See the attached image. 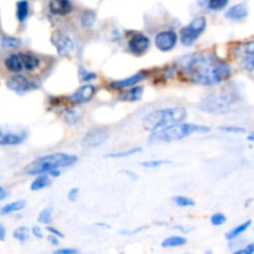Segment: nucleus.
Here are the masks:
<instances>
[{"label": "nucleus", "instance_id": "obj_1", "mask_svg": "<svg viewBox=\"0 0 254 254\" xmlns=\"http://www.w3.org/2000/svg\"><path fill=\"white\" fill-rule=\"evenodd\" d=\"M178 64L189 81L200 86H216L225 82L232 74L230 64L212 52L186 55L179 60Z\"/></svg>", "mask_w": 254, "mask_h": 254}, {"label": "nucleus", "instance_id": "obj_2", "mask_svg": "<svg viewBox=\"0 0 254 254\" xmlns=\"http://www.w3.org/2000/svg\"><path fill=\"white\" fill-rule=\"evenodd\" d=\"M188 117V111L184 107H169L158 109L146 114L143 118V128L148 131L165 128L173 124L181 123Z\"/></svg>", "mask_w": 254, "mask_h": 254}, {"label": "nucleus", "instance_id": "obj_3", "mask_svg": "<svg viewBox=\"0 0 254 254\" xmlns=\"http://www.w3.org/2000/svg\"><path fill=\"white\" fill-rule=\"evenodd\" d=\"M78 161V158L71 154L56 153L42 155L35 159L26 168V173L30 175H39V174H49L50 171L61 170V169L69 168Z\"/></svg>", "mask_w": 254, "mask_h": 254}, {"label": "nucleus", "instance_id": "obj_4", "mask_svg": "<svg viewBox=\"0 0 254 254\" xmlns=\"http://www.w3.org/2000/svg\"><path fill=\"white\" fill-rule=\"evenodd\" d=\"M210 128L205 126H196V124L190 123H176L173 126L165 127V128L156 129L151 131L149 140L151 143H159V141H175L181 140V139L188 138L189 135L195 133H207Z\"/></svg>", "mask_w": 254, "mask_h": 254}, {"label": "nucleus", "instance_id": "obj_5", "mask_svg": "<svg viewBox=\"0 0 254 254\" xmlns=\"http://www.w3.org/2000/svg\"><path fill=\"white\" fill-rule=\"evenodd\" d=\"M238 106L236 96L225 92H218L206 96L201 101L200 109L211 114H227L235 111Z\"/></svg>", "mask_w": 254, "mask_h": 254}, {"label": "nucleus", "instance_id": "obj_6", "mask_svg": "<svg viewBox=\"0 0 254 254\" xmlns=\"http://www.w3.org/2000/svg\"><path fill=\"white\" fill-rule=\"evenodd\" d=\"M206 17L197 16L192 20L189 25L183 27L180 31V41L184 46H191L198 37L202 35L206 29Z\"/></svg>", "mask_w": 254, "mask_h": 254}, {"label": "nucleus", "instance_id": "obj_7", "mask_svg": "<svg viewBox=\"0 0 254 254\" xmlns=\"http://www.w3.org/2000/svg\"><path fill=\"white\" fill-rule=\"evenodd\" d=\"M236 56L243 69L252 72L254 68V42L250 41L238 46L236 49Z\"/></svg>", "mask_w": 254, "mask_h": 254}, {"label": "nucleus", "instance_id": "obj_8", "mask_svg": "<svg viewBox=\"0 0 254 254\" xmlns=\"http://www.w3.org/2000/svg\"><path fill=\"white\" fill-rule=\"evenodd\" d=\"M7 88L11 89L12 92L17 94H25L30 91H34L37 88L36 84L27 78L26 76H22L20 73H15L14 76L10 77L6 81Z\"/></svg>", "mask_w": 254, "mask_h": 254}, {"label": "nucleus", "instance_id": "obj_9", "mask_svg": "<svg viewBox=\"0 0 254 254\" xmlns=\"http://www.w3.org/2000/svg\"><path fill=\"white\" fill-rule=\"evenodd\" d=\"M109 139V131L103 128L92 129L84 135L82 140V146L84 149H96L103 145Z\"/></svg>", "mask_w": 254, "mask_h": 254}, {"label": "nucleus", "instance_id": "obj_10", "mask_svg": "<svg viewBox=\"0 0 254 254\" xmlns=\"http://www.w3.org/2000/svg\"><path fill=\"white\" fill-rule=\"evenodd\" d=\"M51 41L52 44H54V46L56 47L60 56H69V55L74 51V47H76L73 40H72L68 35H66L64 32L61 31L55 32V34L52 35Z\"/></svg>", "mask_w": 254, "mask_h": 254}, {"label": "nucleus", "instance_id": "obj_11", "mask_svg": "<svg viewBox=\"0 0 254 254\" xmlns=\"http://www.w3.org/2000/svg\"><path fill=\"white\" fill-rule=\"evenodd\" d=\"M128 47L130 52L135 56H143L150 47V40L146 35L140 34V32H135L133 36L129 39Z\"/></svg>", "mask_w": 254, "mask_h": 254}, {"label": "nucleus", "instance_id": "obj_12", "mask_svg": "<svg viewBox=\"0 0 254 254\" xmlns=\"http://www.w3.org/2000/svg\"><path fill=\"white\" fill-rule=\"evenodd\" d=\"M178 35L173 30H165V31L159 32L155 36V46L160 51L168 52L171 51L178 44Z\"/></svg>", "mask_w": 254, "mask_h": 254}, {"label": "nucleus", "instance_id": "obj_13", "mask_svg": "<svg viewBox=\"0 0 254 254\" xmlns=\"http://www.w3.org/2000/svg\"><path fill=\"white\" fill-rule=\"evenodd\" d=\"M94 93H96V87L92 86V84H83V86L79 87L74 93H72L71 96H68V101L71 102L72 104H76V106H79V104H84L87 102L91 101L93 98Z\"/></svg>", "mask_w": 254, "mask_h": 254}, {"label": "nucleus", "instance_id": "obj_14", "mask_svg": "<svg viewBox=\"0 0 254 254\" xmlns=\"http://www.w3.org/2000/svg\"><path fill=\"white\" fill-rule=\"evenodd\" d=\"M26 139V131L5 130L0 127V145H19Z\"/></svg>", "mask_w": 254, "mask_h": 254}, {"label": "nucleus", "instance_id": "obj_15", "mask_svg": "<svg viewBox=\"0 0 254 254\" xmlns=\"http://www.w3.org/2000/svg\"><path fill=\"white\" fill-rule=\"evenodd\" d=\"M146 77V72L140 71L138 73L133 74L130 77H127L124 79H119V81H114L111 83L112 88H116V89H127V88H130V87L136 86L138 83H140L144 78Z\"/></svg>", "mask_w": 254, "mask_h": 254}, {"label": "nucleus", "instance_id": "obj_16", "mask_svg": "<svg viewBox=\"0 0 254 254\" xmlns=\"http://www.w3.org/2000/svg\"><path fill=\"white\" fill-rule=\"evenodd\" d=\"M50 11L57 16H66L72 11L73 6L69 0H50L49 1Z\"/></svg>", "mask_w": 254, "mask_h": 254}, {"label": "nucleus", "instance_id": "obj_17", "mask_svg": "<svg viewBox=\"0 0 254 254\" xmlns=\"http://www.w3.org/2000/svg\"><path fill=\"white\" fill-rule=\"evenodd\" d=\"M248 14H250L248 6L246 4H243V2H241V4H236L233 5V6H231L230 9L226 11L225 16L230 20H236V21H238V20L246 19V17L248 16Z\"/></svg>", "mask_w": 254, "mask_h": 254}, {"label": "nucleus", "instance_id": "obj_18", "mask_svg": "<svg viewBox=\"0 0 254 254\" xmlns=\"http://www.w3.org/2000/svg\"><path fill=\"white\" fill-rule=\"evenodd\" d=\"M4 64L7 71L12 72V73H20L21 71H24V66H22L20 54H12L10 56H7Z\"/></svg>", "mask_w": 254, "mask_h": 254}, {"label": "nucleus", "instance_id": "obj_19", "mask_svg": "<svg viewBox=\"0 0 254 254\" xmlns=\"http://www.w3.org/2000/svg\"><path fill=\"white\" fill-rule=\"evenodd\" d=\"M128 89V88H127ZM144 93V88L141 86H133L128 89V91H124L123 93L119 94V98L122 101H127V102H136L140 101L141 97H143Z\"/></svg>", "mask_w": 254, "mask_h": 254}, {"label": "nucleus", "instance_id": "obj_20", "mask_svg": "<svg viewBox=\"0 0 254 254\" xmlns=\"http://www.w3.org/2000/svg\"><path fill=\"white\" fill-rule=\"evenodd\" d=\"M24 69L31 72L40 66V59L32 54H20Z\"/></svg>", "mask_w": 254, "mask_h": 254}, {"label": "nucleus", "instance_id": "obj_21", "mask_svg": "<svg viewBox=\"0 0 254 254\" xmlns=\"http://www.w3.org/2000/svg\"><path fill=\"white\" fill-rule=\"evenodd\" d=\"M50 184H51V179L47 174H39L36 179L31 183V188L30 189H31V191H40L42 189L47 188Z\"/></svg>", "mask_w": 254, "mask_h": 254}, {"label": "nucleus", "instance_id": "obj_22", "mask_svg": "<svg viewBox=\"0 0 254 254\" xmlns=\"http://www.w3.org/2000/svg\"><path fill=\"white\" fill-rule=\"evenodd\" d=\"M30 5L27 0H20L16 4V17L20 22H24L29 16Z\"/></svg>", "mask_w": 254, "mask_h": 254}, {"label": "nucleus", "instance_id": "obj_23", "mask_svg": "<svg viewBox=\"0 0 254 254\" xmlns=\"http://www.w3.org/2000/svg\"><path fill=\"white\" fill-rule=\"evenodd\" d=\"M25 207H26V201H24V200L15 201V202L7 203V205H5L4 207H1L0 213H1V215H9V213L17 212V211L24 210Z\"/></svg>", "mask_w": 254, "mask_h": 254}, {"label": "nucleus", "instance_id": "obj_24", "mask_svg": "<svg viewBox=\"0 0 254 254\" xmlns=\"http://www.w3.org/2000/svg\"><path fill=\"white\" fill-rule=\"evenodd\" d=\"M81 113H79L76 108L66 109V112H64V121L66 122V124H68V126L71 127L76 126V124L81 121Z\"/></svg>", "mask_w": 254, "mask_h": 254}, {"label": "nucleus", "instance_id": "obj_25", "mask_svg": "<svg viewBox=\"0 0 254 254\" xmlns=\"http://www.w3.org/2000/svg\"><path fill=\"white\" fill-rule=\"evenodd\" d=\"M188 243V240L184 237H180V236H171V237L166 238V240L163 241L161 246L165 248H171V247H180V246H184Z\"/></svg>", "mask_w": 254, "mask_h": 254}, {"label": "nucleus", "instance_id": "obj_26", "mask_svg": "<svg viewBox=\"0 0 254 254\" xmlns=\"http://www.w3.org/2000/svg\"><path fill=\"white\" fill-rule=\"evenodd\" d=\"M143 151V149L140 148V146H136V148H131V149H128V150H123V151H117V153H111V154H107V155H104V158H108V159H121V158H128V156H131L134 155V154L136 153H141Z\"/></svg>", "mask_w": 254, "mask_h": 254}, {"label": "nucleus", "instance_id": "obj_27", "mask_svg": "<svg viewBox=\"0 0 254 254\" xmlns=\"http://www.w3.org/2000/svg\"><path fill=\"white\" fill-rule=\"evenodd\" d=\"M251 225H252V221H247V222H245V223H242V225L237 226V227H235L233 230H231L230 232L226 235V238H227L228 241L235 240L236 237H238L240 235H242L245 231H247L248 228L251 227Z\"/></svg>", "mask_w": 254, "mask_h": 254}, {"label": "nucleus", "instance_id": "obj_28", "mask_svg": "<svg viewBox=\"0 0 254 254\" xmlns=\"http://www.w3.org/2000/svg\"><path fill=\"white\" fill-rule=\"evenodd\" d=\"M96 19H97L96 12L92 11V10H87V11L83 12V15H82V17H81L82 26L89 29V27H92L94 25Z\"/></svg>", "mask_w": 254, "mask_h": 254}, {"label": "nucleus", "instance_id": "obj_29", "mask_svg": "<svg viewBox=\"0 0 254 254\" xmlns=\"http://www.w3.org/2000/svg\"><path fill=\"white\" fill-rule=\"evenodd\" d=\"M2 46L6 47V49L14 50L17 49V47L21 45V40L17 39V37H12V36H4L1 40Z\"/></svg>", "mask_w": 254, "mask_h": 254}, {"label": "nucleus", "instance_id": "obj_30", "mask_svg": "<svg viewBox=\"0 0 254 254\" xmlns=\"http://www.w3.org/2000/svg\"><path fill=\"white\" fill-rule=\"evenodd\" d=\"M12 236H14V238H16L17 241H20V242H26L30 237V232L26 227H17L16 230L14 231V233H12Z\"/></svg>", "mask_w": 254, "mask_h": 254}, {"label": "nucleus", "instance_id": "obj_31", "mask_svg": "<svg viewBox=\"0 0 254 254\" xmlns=\"http://www.w3.org/2000/svg\"><path fill=\"white\" fill-rule=\"evenodd\" d=\"M228 1L230 0H208V9L212 10V11H218V10L225 9L227 6Z\"/></svg>", "mask_w": 254, "mask_h": 254}, {"label": "nucleus", "instance_id": "obj_32", "mask_svg": "<svg viewBox=\"0 0 254 254\" xmlns=\"http://www.w3.org/2000/svg\"><path fill=\"white\" fill-rule=\"evenodd\" d=\"M78 74H79V79H81L82 82H86V83L89 81H94V79L97 78V74L94 73V72L88 71V69L83 68V67H79Z\"/></svg>", "mask_w": 254, "mask_h": 254}, {"label": "nucleus", "instance_id": "obj_33", "mask_svg": "<svg viewBox=\"0 0 254 254\" xmlns=\"http://www.w3.org/2000/svg\"><path fill=\"white\" fill-rule=\"evenodd\" d=\"M174 202H175L179 207H191V206L195 205V201L186 197V196H175V197H174Z\"/></svg>", "mask_w": 254, "mask_h": 254}, {"label": "nucleus", "instance_id": "obj_34", "mask_svg": "<svg viewBox=\"0 0 254 254\" xmlns=\"http://www.w3.org/2000/svg\"><path fill=\"white\" fill-rule=\"evenodd\" d=\"M51 221H52V208L47 207L45 208V210H42L39 216V222L44 223V225H49V223H51Z\"/></svg>", "mask_w": 254, "mask_h": 254}, {"label": "nucleus", "instance_id": "obj_35", "mask_svg": "<svg viewBox=\"0 0 254 254\" xmlns=\"http://www.w3.org/2000/svg\"><path fill=\"white\" fill-rule=\"evenodd\" d=\"M166 164H170V161L169 160H146V161H143L141 163V165L144 166V168H148V169H154V168H159V166H163V165H166Z\"/></svg>", "mask_w": 254, "mask_h": 254}, {"label": "nucleus", "instance_id": "obj_36", "mask_svg": "<svg viewBox=\"0 0 254 254\" xmlns=\"http://www.w3.org/2000/svg\"><path fill=\"white\" fill-rule=\"evenodd\" d=\"M226 216L223 213H215V215L211 216V223L213 226H221L226 222Z\"/></svg>", "mask_w": 254, "mask_h": 254}, {"label": "nucleus", "instance_id": "obj_37", "mask_svg": "<svg viewBox=\"0 0 254 254\" xmlns=\"http://www.w3.org/2000/svg\"><path fill=\"white\" fill-rule=\"evenodd\" d=\"M220 130L226 131V133H237V134L246 133V129L241 128V127H221Z\"/></svg>", "mask_w": 254, "mask_h": 254}, {"label": "nucleus", "instance_id": "obj_38", "mask_svg": "<svg viewBox=\"0 0 254 254\" xmlns=\"http://www.w3.org/2000/svg\"><path fill=\"white\" fill-rule=\"evenodd\" d=\"M254 253V245L253 243H251V245H248L247 247L242 248V250L237 251V252H235L233 254H253Z\"/></svg>", "mask_w": 254, "mask_h": 254}, {"label": "nucleus", "instance_id": "obj_39", "mask_svg": "<svg viewBox=\"0 0 254 254\" xmlns=\"http://www.w3.org/2000/svg\"><path fill=\"white\" fill-rule=\"evenodd\" d=\"M78 192H79L78 188L71 189V190H69V192H68V200L69 201H76L77 197H78Z\"/></svg>", "mask_w": 254, "mask_h": 254}, {"label": "nucleus", "instance_id": "obj_40", "mask_svg": "<svg viewBox=\"0 0 254 254\" xmlns=\"http://www.w3.org/2000/svg\"><path fill=\"white\" fill-rule=\"evenodd\" d=\"M55 254H78V251L73 248H64V250L55 251Z\"/></svg>", "mask_w": 254, "mask_h": 254}, {"label": "nucleus", "instance_id": "obj_41", "mask_svg": "<svg viewBox=\"0 0 254 254\" xmlns=\"http://www.w3.org/2000/svg\"><path fill=\"white\" fill-rule=\"evenodd\" d=\"M47 231H49V232L51 233V235L56 236V237H60V238H64V233L60 232L59 230H56V228H54V227H47Z\"/></svg>", "mask_w": 254, "mask_h": 254}, {"label": "nucleus", "instance_id": "obj_42", "mask_svg": "<svg viewBox=\"0 0 254 254\" xmlns=\"http://www.w3.org/2000/svg\"><path fill=\"white\" fill-rule=\"evenodd\" d=\"M32 235H34L35 237H37V238L44 237V236H42L41 228H40L39 226H34V227H32Z\"/></svg>", "mask_w": 254, "mask_h": 254}, {"label": "nucleus", "instance_id": "obj_43", "mask_svg": "<svg viewBox=\"0 0 254 254\" xmlns=\"http://www.w3.org/2000/svg\"><path fill=\"white\" fill-rule=\"evenodd\" d=\"M47 240H49V241H50V243H52V245H54V246H57V245H59V238H57L56 236L50 235L49 237H47Z\"/></svg>", "mask_w": 254, "mask_h": 254}, {"label": "nucleus", "instance_id": "obj_44", "mask_svg": "<svg viewBox=\"0 0 254 254\" xmlns=\"http://www.w3.org/2000/svg\"><path fill=\"white\" fill-rule=\"evenodd\" d=\"M123 173L126 174V175H128L129 178L131 179V180H136V179H138V176H136V174H135V173H133V171L126 170V171H123Z\"/></svg>", "mask_w": 254, "mask_h": 254}, {"label": "nucleus", "instance_id": "obj_45", "mask_svg": "<svg viewBox=\"0 0 254 254\" xmlns=\"http://www.w3.org/2000/svg\"><path fill=\"white\" fill-rule=\"evenodd\" d=\"M5 233H6V231H5V227L2 225H0V241L4 240Z\"/></svg>", "mask_w": 254, "mask_h": 254}, {"label": "nucleus", "instance_id": "obj_46", "mask_svg": "<svg viewBox=\"0 0 254 254\" xmlns=\"http://www.w3.org/2000/svg\"><path fill=\"white\" fill-rule=\"evenodd\" d=\"M6 197V192H5V191H0V201L1 200H4V198Z\"/></svg>", "mask_w": 254, "mask_h": 254}, {"label": "nucleus", "instance_id": "obj_47", "mask_svg": "<svg viewBox=\"0 0 254 254\" xmlns=\"http://www.w3.org/2000/svg\"><path fill=\"white\" fill-rule=\"evenodd\" d=\"M248 140H251V141L254 140V134L253 133L250 134V136H248Z\"/></svg>", "mask_w": 254, "mask_h": 254}, {"label": "nucleus", "instance_id": "obj_48", "mask_svg": "<svg viewBox=\"0 0 254 254\" xmlns=\"http://www.w3.org/2000/svg\"><path fill=\"white\" fill-rule=\"evenodd\" d=\"M205 254H213V253H212V251H207Z\"/></svg>", "mask_w": 254, "mask_h": 254}, {"label": "nucleus", "instance_id": "obj_49", "mask_svg": "<svg viewBox=\"0 0 254 254\" xmlns=\"http://www.w3.org/2000/svg\"><path fill=\"white\" fill-rule=\"evenodd\" d=\"M1 190H2V189H1V188H0V191H1Z\"/></svg>", "mask_w": 254, "mask_h": 254}, {"label": "nucleus", "instance_id": "obj_50", "mask_svg": "<svg viewBox=\"0 0 254 254\" xmlns=\"http://www.w3.org/2000/svg\"><path fill=\"white\" fill-rule=\"evenodd\" d=\"M186 254H191V253H186Z\"/></svg>", "mask_w": 254, "mask_h": 254}, {"label": "nucleus", "instance_id": "obj_51", "mask_svg": "<svg viewBox=\"0 0 254 254\" xmlns=\"http://www.w3.org/2000/svg\"><path fill=\"white\" fill-rule=\"evenodd\" d=\"M121 254H124V253H121Z\"/></svg>", "mask_w": 254, "mask_h": 254}]
</instances>
